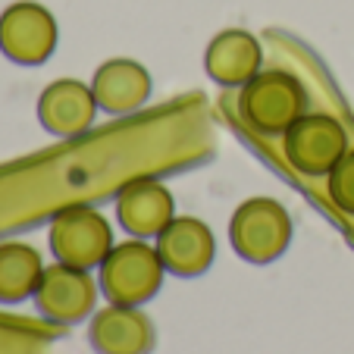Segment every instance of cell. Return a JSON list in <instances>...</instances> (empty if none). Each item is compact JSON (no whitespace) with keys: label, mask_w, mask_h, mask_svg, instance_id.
I'll return each instance as SVG.
<instances>
[{"label":"cell","mask_w":354,"mask_h":354,"mask_svg":"<svg viewBox=\"0 0 354 354\" xmlns=\"http://www.w3.org/2000/svg\"><path fill=\"white\" fill-rule=\"evenodd\" d=\"M176 216V201L163 182L157 179H132L116 194V220L135 239H157L169 220Z\"/></svg>","instance_id":"obj_8"},{"label":"cell","mask_w":354,"mask_h":354,"mask_svg":"<svg viewBox=\"0 0 354 354\" xmlns=\"http://www.w3.org/2000/svg\"><path fill=\"white\" fill-rule=\"evenodd\" d=\"M326 188H329V201L342 214L354 216V151H345V157L329 169Z\"/></svg>","instance_id":"obj_15"},{"label":"cell","mask_w":354,"mask_h":354,"mask_svg":"<svg viewBox=\"0 0 354 354\" xmlns=\"http://www.w3.org/2000/svg\"><path fill=\"white\" fill-rule=\"evenodd\" d=\"M100 292L113 304H135L141 308L151 301L163 286V267L160 254L147 239H129L122 245H113L104 263H100Z\"/></svg>","instance_id":"obj_2"},{"label":"cell","mask_w":354,"mask_h":354,"mask_svg":"<svg viewBox=\"0 0 354 354\" xmlns=\"http://www.w3.org/2000/svg\"><path fill=\"white\" fill-rule=\"evenodd\" d=\"M157 254L167 273L176 276H201L207 273L216 254V239L210 226L198 216H173L169 226L157 235Z\"/></svg>","instance_id":"obj_10"},{"label":"cell","mask_w":354,"mask_h":354,"mask_svg":"<svg viewBox=\"0 0 354 354\" xmlns=\"http://www.w3.org/2000/svg\"><path fill=\"white\" fill-rule=\"evenodd\" d=\"M88 335L97 354H151L157 339L154 323L145 310L113 301L91 317Z\"/></svg>","instance_id":"obj_11"},{"label":"cell","mask_w":354,"mask_h":354,"mask_svg":"<svg viewBox=\"0 0 354 354\" xmlns=\"http://www.w3.org/2000/svg\"><path fill=\"white\" fill-rule=\"evenodd\" d=\"M44 273L41 251L26 241H3L0 245V304H16L35 295Z\"/></svg>","instance_id":"obj_14"},{"label":"cell","mask_w":354,"mask_h":354,"mask_svg":"<svg viewBox=\"0 0 354 354\" xmlns=\"http://www.w3.org/2000/svg\"><path fill=\"white\" fill-rule=\"evenodd\" d=\"M229 241L248 263H273L292 241V216L276 198H248L229 220Z\"/></svg>","instance_id":"obj_3"},{"label":"cell","mask_w":354,"mask_h":354,"mask_svg":"<svg viewBox=\"0 0 354 354\" xmlns=\"http://www.w3.org/2000/svg\"><path fill=\"white\" fill-rule=\"evenodd\" d=\"M91 91L97 97V107L110 116H129L141 110L154 91L151 73L138 60L129 57H113L94 69Z\"/></svg>","instance_id":"obj_12"},{"label":"cell","mask_w":354,"mask_h":354,"mask_svg":"<svg viewBox=\"0 0 354 354\" xmlns=\"http://www.w3.org/2000/svg\"><path fill=\"white\" fill-rule=\"evenodd\" d=\"M57 19L38 0H16L0 13V54L19 66H41L57 50Z\"/></svg>","instance_id":"obj_5"},{"label":"cell","mask_w":354,"mask_h":354,"mask_svg":"<svg viewBox=\"0 0 354 354\" xmlns=\"http://www.w3.org/2000/svg\"><path fill=\"white\" fill-rule=\"evenodd\" d=\"M47 245L60 263L97 270L104 257L113 251V229L100 210L73 204L54 214L50 229H47Z\"/></svg>","instance_id":"obj_4"},{"label":"cell","mask_w":354,"mask_h":354,"mask_svg":"<svg viewBox=\"0 0 354 354\" xmlns=\"http://www.w3.org/2000/svg\"><path fill=\"white\" fill-rule=\"evenodd\" d=\"M345 126L326 113H304L282 135V154L288 167L301 176H329V169L345 157Z\"/></svg>","instance_id":"obj_6"},{"label":"cell","mask_w":354,"mask_h":354,"mask_svg":"<svg viewBox=\"0 0 354 354\" xmlns=\"http://www.w3.org/2000/svg\"><path fill=\"white\" fill-rule=\"evenodd\" d=\"M97 97L91 85L79 79H57L41 91L38 97V120L57 138H75L88 132L97 120Z\"/></svg>","instance_id":"obj_9"},{"label":"cell","mask_w":354,"mask_h":354,"mask_svg":"<svg viewBox=\"0 0 354 354\" xmlns=\"http://www.w3.org/2000/svg\"><path fill=\"white\" fill-rule=\"evenodd\" d=\"M32 298H35V308L47 320L79 323L85 317H91L94 304H97V282H94L91 270L57 261L50 267H44Z\"/></svg>","instance_id":"obj_7"},{"label":"cell","mask_w":354,"mask_h":354,"mask_svg":"<svg viewBox=\"0 0 354 354\" xmlns=\"http://www.w3.org/2000/svg\"><path fill=\"white\" fill-rule=\"evenodd\" d=\"M263 50L261 41L248 28H226L214 35L204 54V69L207 75L223 88H241L261 73Z\"/></svg>","instance_id":"obj_13"},{"label":"cell","mask_w":354,"mask_h":354,"mask_svg":"<svg viewBox=\"0 0 354 354\" xmlns=\"http://www.w3.org/2000/svg\"><path fill=\"white\" fill-rule=\"evenodd\" d=\"M308 113V91L286 69H261L239 88V116L261 135H286L288 126Z\"/></svg>","instance_id":"obj_1"}]
</instances>
